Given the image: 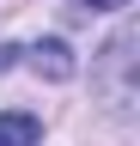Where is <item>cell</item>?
I'll list each match as a JSON object with an SVG mask.
<instances>
[{
    "label": "cell",
    "mask_w": 140,
    "mask_h": 146,
    "mask_svg": "<svg viewBox=\"0 0 140 146\" xmlns=\"http://www.w3.org/2000/svg\"><path fill=\"white\" fill-rule=\"evenodd\" d=\"M6 61H12V49H6V43H0V73H6Z\"/></svg>",
    "instance_id": "4"
},
{
    "label": "cell",
    "mask_w": 140,
    "mask_h": 146,
    "mask_svg": "<svg viewBox=\"0 0 140 146\" xmlns=\"http://www.w3.org/2000/svg\"><path fill=\"white\" fill-rule=\"evenodd\" d=\"M43 140V122L25 116V110H0V146H37Z\"/></svg>",
    "instance_id": "2"
},
{
    "label": "cell",
    "mask_w": 140,
    "mask_h": 146,
    "mask_svg": "<svg viewBox=\"0 0 140 146\" xmlns=\"http://www.w3.org/2000/svg\"><path fill=\"white\" fill-rule=\"evenodd\" d=\"M31 67H37L43 79H73V73H79L73 49H67L61 36H49V43H37V49H31Z\"/></svg>",
    "instance_id": "1"
},
{
    "label": "cell",
    "mask_w": 140,
    "mask_h": 146,
    "mask_svg": "<svg viewBox=\"0 0 140 146\" xmlns=\"http://www.w3.org/2000/svg\"><path fill=\"white\" fill-rule=\"evenodd\" d=\"M79 6H92V12H116V6H128V0H79Z\"/></svg>",
    "instance_id": "3"
}]
</instances>
